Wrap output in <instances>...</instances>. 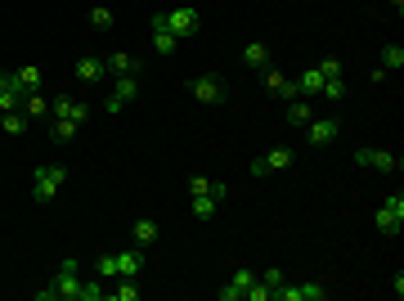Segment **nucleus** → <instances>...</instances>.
Returning <instances> with one entry per match:
<instances>
[{"label": "nucleus", "mask_w": 404, "mask_h": 301, "mask_svg": "<svg viewBox=\"0 0 404 301\" xmlns=\"http://www.w3.org/2000/svg\"><path fill=\"white\" fill-rule=\"evenodd\" d=\"M176 41H180V36H171V32H166L162 14H153V50L162 54V59H171V54H176Z\"/></svg>", "instance_id": "2eb2a0df"}, {"label": "nucleus", "mask_w": 404, "mask_h": 301, "mask_svg": "<svg viewBox=\"0 0 404 301\" xmlns=\"http://www.w3.org/2000/svg\"><path fill=\"white\" fill-rule=\"evenodd\" d=\"M23 113L32 117V122H50V99H45L41 90H32V94H23Z\"/></svg>", "instance_id": "dca6fc26"}, {"label": "nucleus", "mask_w": 404, "mask_h": 301, "mask_svg": "<svg viewBox=\"0 0 404 301\" xmlns=\"http://www.w3.org/2000/svg\"><path fill=\"white\" fill-rule=\"evenodd\" d=\"M324 297H328V288H324L319 279H310V283L297 288V301H324Z\"/></svg>", "instance_id": "bb28decb"}, {"label": "nucleus", "mask_w": 404, "mask_h": 301, "mask_svg": "<svg viewBox=\"0 0 404 301\" xmlns=\"http://www.w3.org/2000/svg\"><path fill=\"white\" fill-rule=\"evenodd\" d=\"M140 270H144V247L121 252V257H117V274H126V279H140Z\"/></svg>", "instance_id": "a211bd4d"}, {"label": "nucleus", "mask_w": 404, "mask_h": 301, "mask_svg": "<svg viewBox=\"0 0 404 301\" xmlns=\"http://www.w3.org/2000/svg\"><path fill=\"white\" fill-rule=\"evenodd\" d=\"M77 122H72V117H50V140L54 144H72V140H77Z\"/></svg>", "instance_id": "f3484780"}, {"label": "nucleus", "mask_w": 404, "mask_h": 301, "mask_svg": "<svg viewBox=\"0 0 404 301\" xmlns=\"http://www.w3.org/2000/svg\"><path fill=\"white\" fill-rule=\"evenodd\" d=\"M193 194H212V180H207V176H189V198Z\"/></svg>", "instance_id": "72a5a7b5"}, {"label": "nucleus", "mask_w": 404, "mask_h": 301, "mask_svg": "<svg viewBox=\"0 0 404 301\" xmlns=\"http://www.w3.org/2000/svg\"><path fill=\"white\" fill-rule=\"evenodd\" d=\"M113 9H94V14H90V27H99V32H108V27H113Z\"/></svg>", "instance_id": "7c9ffc66"}, {"label": "nucleus", "mask_w": 404, "mask_h": 301, "mask_svg": "<svg viewBox=\"0 0 404 301\" xmlns=\"http://www.w3.org/2000/svg\"><path fill=\"white\" fill-rule=\"evenodd\" d=\"M162 23H166L171 36H193V32H202V9L180 5V9H171V14H162Z\"/></svg>", "instance_id": "20e7f679"}, {"label": "nucleus", "mask_w": 404, "mask_h": 301, "mask_svg": "<svg viewBox=\"0 0 404 301\" xmlns=\"http://www.w3.org/2000/svg\"><path fill=\"white\" fill-rule=\"evenodd\" d=\"M14 81L32 94V90H41V81H45V77H41V68H36V63H23V68H14Z\"/></svg>", "instance_id": "4be33fe9"}, {"label": "nucleus", "mask_w": 404, "mask_h": 301, "mask_svg": "<svg viewBox=\"0 0 404 301\" xmlns=\"http://www.w3.org/2000/svg\"><path fill=\"white\" fill-rule=\"evenodd\" d=\"M310 117H314V104L305 99V94H297V99H288V122H292V126H305Z\"/></svg>", "instance_id": "6ab92c4d"}, {"label": "nucleus", "mask_w": 404, "mask_h": 301, "mask_svg": "<svg viewBox=\"0 0 404 301\" xmlns=\"http://www.w3.org/2000/svg\"><path fill=\"white\" fill-rule=\"evenodd\" d=\"M355 162L373 166V171H382V176H396L400 171V158H396V153H386V149H355Z\"/></svg>", "instance_id": "0eeeda50"}, {"label": "nucleus", "mask_w": 404, "mask_h": 301, "mask_svg": "<svg viewBox=\"0 0 404 301\" xmlns=\"http://www.w3.org/2000/svg\"><path fill=\"white\" fill-rule=\"evenodd\" d=\"M377 68H382V72H400V68H404V50H400V45H386V50H382V63H377Z\"/></svg>", "instance_id": "393cba45"}, {"label": "nucleus", "mask_w": 404, "mask_h": 301, "mask_svg": "<svg viewBox=\"0 0 404 301\" xmlns=\"http://www.w3.org/2000/svg\"><path fill=\"white\" fill-rule=\"evenodd\" d=\"M104 63H108V72H113V77H140V72H144V63H140V59H135V54H126V50L108 54Z\"/></svg>", "instance_id": "f8f14e48"}, {"label": "nucleus", "mask_w": 404, "mask_h": 301, "mask_svg": "<svg viewBox=\"0 0 404 301\" xmlns=\"http://www.w3.org/2000/svg\"><path fill=\"white\" fill-rule=\"evenodd\" d=\"M337 135H341V122H337V117H319V122L310 117V122H305V140H310L314 149H324V144H333Z\"/></svg>", "instance_id": "6e6552de"}, {"label": "nucleus", "mask_w": 404, "mask_h": 301, "mask_svg": "<svg viewBox=\"0 0 404 301\" xmlns=\"http://www.w3.org/2000/svg\"><path fill=\"white\" fill-rule=\"evenodd\" d=\"M256 279H261V274H252V270H247V266H238V270H234V274H229V283H234V288H238V293H247V288H252V283H256Z\"/></svg>", "instance_id": "cd10ccee"}, {"label": "nucleus", "mask_w": 404, "mask_h": 301, "mask_svg": "<svg viewBox=\"0 0 404 301\" xmlns=\"http://www.w3.org/2000/svg\"><path fill=\"white\" fill-rule=\"evenodd\" d=\"M104 297H108L104 279H90V283H81V301H104Z\"/></svg>", "instance_id": "c85d7f7f"}, {"label": "nucleus", "mask_w": 404, "mask_h": 301, "mask_svg": "<svg viewBox=\"0 0 404 301\" xmlns=\"http://www.w3.org/2000/svg\"><path fill=\"white\" fill-rule=\"evenodd\" d=\"M54 297L59 301H81V279H77V257H68V261H59V270H54Z\"/></svg>", "instance_id": "f03ea898"}, {"label": "nucleus", "mask_w": 404, "mask_h": 301, "mask_svg": "<svg viewBox=\"0 0 404 301\" xmlns=\"http://www.w3.org/2000/svg\"><path fill=\"white\" fill-rule=\"evenodd\" d=\"M391 5H396V9H404V0H391Z\"/></svg>", "instance_id": "58836bf2"}, {"label": "nucleus", "mask_w": 404, "mask_h": 301, "mask_svg": "<svg viewBox=\"0 0 404 301\" xmlns=\"http://www.w3.org/2000/svg\"><path fill=\"white\" fill-rule=\"evenodd\" d=\"M189 94L198 104H225V94H229V86L220 77H212V72H202V77H193L189 81Z\"/></svg>", "instance_id": "39448f33"}, {"label": "nucleus", "mask_w": 404, "mask_h": 301, "mask_svg": "<svg viewBox=\"0 0 404 301\" xmlns=\"http://www.w3.org/2000/svg\"><path fill=\"white\" fill-rule=\"evenodd\" d=\"M108 297H117V301H140V279H126V274H117L113 288H108Z\"/></svg>", "instance_id": "aec40b11"}, {"label": "nucleus", "mask_w": 404, "mask_h": 301, "mask_svg": "<svg viewBox=\"0 0 404 301\" xmlns=\"http://www.w3.org/2000/svg\"><path fill=\"white\" fill-rule=\"evenodd\" d=\"M292 158H297L292 149H274V153H265V158H256V162H252V180H261V176H269V171H288Z\"/></svg>", "instance_id": "1a4fd4ad"}, {"label": "nucleus", "mask_w": 404, "mask_h": 301, "mask_svg": "<svg viewBox=\"0 0 404 301\" xmlns=\"http://www.w3.org/2000/svg\"><path fill=\"white\" fill-rule=\"evenodd\" d=\"M265 90L278 94V99H297V94H301V90H297V77H283V72H278L274 63L265 68Z\"/></svg>", "instance_id": "9d476101"}, {"label": "nucleus", "mask_w": 404, "mask_h": 301, "mask_svg": "<svg viewBox=\"0 0 404 301\" xmlns=\"http://www.w3.org/2000/svg\"><path fill=\"white\" fill-rule=\"evenodd\" d=\"M243 301H269V288H265L261 279H256V283L247 288V293H243Z\"/></svg>", "instance_id": "473e14b6"}, {"label": "nucleus", "mask_w": 404, "mask_h": 301, "mask_svg": "<svg viewBox=\"0 0 404 301\" xmlns=\"http://www.w3.org/2000/svg\"><path fill=\"white\" fill-rule=\"evenodd\" d=\"M319 94H324V99H328V104H341V99H346V81H341V77H328V81H324V90H319Z\"/></svg>", "instance_id": "a878e982"}, {"label": "nucleus", "mask_w": 404, "mask_h": 301, "mask_svg": "<svg viewBox=\"0 0 404 301\" xmlns=\"http://www.w3.org/2000/svg\"><path fill=\"white\" fill-rule=\"evenodd\" d=\"M373 225H377V234H386V238L400 234L404 230V194H386L377 216H373Z\"/></svg>", "instance_id": "f257e3e1"}, {"label": "nucleus", "mask_w": 404, "mask_h": 301, "mask_svg": "<svg viewBox=\"0 0 404 301\" xmlns=\"http://www.w3.org/2000/svg\"><path fill=\"white\" fill-rule=\"evenodd\" d=\"M68 117H72V122H85V117H90V104H77V99H72V108H68Z\"/></svg>", "instance_id": "f704fd0d"}, {"label": "nucleus", "mask_w": 404, "mask_h": 301, "mask_svg": "<svg viewBox=\"0 0 404 301\" xmlns=\"http://www.w3.org/2000/svg\"><path fill=\"white\" fill-rule=\"evenodd\" d=\"M220 301H243V293H238L234 283H225V288H220Z\"/></svg>", "instance_id": "e433bc0d"}, {"label": "nucleus", "mask_w": 404, "mask_h": 301, "mask_svg": "<svg viewBox=\"0 0 404 301\" xmlns=\"http://www.w3.org/2000/svg\"><path fill=\"white\" fill-rule=\"evenodd\" d=\"M243 59V68H252V72H265L269 63H274V54H269V45H261V41H252L247 50L238 54Z\"/></svg>", "instance_id": "ddd939ff"}, {"label": "nucleus", "mask_w": 404, "mask_h": 301, "mask_svg": "<svg viewBox=\"0 0 404 301\" xmlns=\"http://www.w3.org/2000/svg\"><path fill=\"white\" fill-rule=\"evenodd\" d=\"M135 99H140V77H117L113 81V94H108V113H121V108H126V104H135Z\"/></svg>", "instance_id": "423d86ee"}, {"label": "nucleus", "mask_w": 404, "mask_h": 301, "mask_svg": "<svg viewBox=\"0 0 404 301\" xmlns=\"http://www.w3.org/2000/svg\"><path fill=\"white\" fill-rule=\"evenodd\" d=\"M130 238H135V247H144V252H149V247L157 243V238H162V225H157L153 216H144V221H135V225H130Z\"/></svg>", "instance_id": "9b49d317"}, {"label": "nucleus", "mask_w": 404, "mask_h": 301, "mask_svg": "<svg viewBox=\"0 0 404 301\" xmlns=\"http://www.w3.org/2000/svg\"><path fill=\"white\" fill-rule=\"evenodd\" d=\"M63 180H68L63 166H36V176H32V198H36V202H50Z\"/></svg>", "instance_id": "7ed1b4c3"}, {"label": "nucleus", "mask_w": 404, "mask_h": 301, "mask_svg": "<svg viewBox=\"0 0 404 301\" xmlns=\"http://www.w3.org/2000/svg\"><path fill=\"white\" fill-rule=\"evenodd\" d=\"M0 126H5V135H23V130L32 126V117L23 113V108H14V113H5V117H0Z\"/></svg>", "instance_id": "b1692460"}, {"label": "nucleus", "mask_w": 404, "mask_h": 301, "mask_svg": "<svg viewBox=\"0 0 404 301\" xmlns=\"http://www.w3.org/2000/svg\"><path fill=\"white\" fill-rule=\"evenodd\" d=\"M94 274L113 283V279H117V257H99V261H94Z\"/></svg>", "instance_id": "c756f323"}, {"label": "nucleus", "mask_w": 404, "mask_h": 301, "mask_svg": "<svg viewBox=\"0 0 404 301\" xmlns=\"http://www.w3.org/2000/svg\"><path fill=\"white\" fill-rule=\"evenodd\" d=\"M297 90L305 94V99H310V94H319V90H324V72H319V63H314V68H305L301 77H297Z\"/></svg>", "instance_id": "412c9836"}, {"label": "nucleus", "mask_w": 404, "mask_h": 301, "mask_svg": "<svg viewBox=\"0 0 404 301\" xmlns=\"http://www.w3.org/2000/svg\"><path fill=\"white\" fill-rule=\"evenodd\" d=\"M72 72H77V81H104L108 63H104L99 54H81V59H77V68H72Z\"/></svg>", "instance_id": "4468645a"}, {"label": "nucleus", "mask_w": 404, "mask_h": 301, "mask_svg": "<svg viewBox=\"0 0 404 301\" xmlns=\"http://www.w3.org/2000/svg\"><path fill=\"white\" fill-rule=\"evenodd\" d=\"M18 81H14V72H0V90H14Z\"/></svg>", "instance_id": "4c0bfd02"}, {"label": "nucleus", "mask_w": 404, "mask_h": 301, "mask_svg": "<svg viewBox=\"0 0 404 301\" xmlns=\"http://www.w3.org/2000/svg\"><path fill=\"white\" fill-rule=\"evenodd\" d=\"M261 283L269 288V293H274V288H278V283H288V274H283V270H278V266H269V270L261 274Z\"/></svg>", "instance_id": "2f4dec72"}, {"label": "nucleus", "mask_w": 404, "mask_h": 301, "mask_svg": "<svg viewBox=\"0 0 404 301\" xmlns=\"http://www.w3.org/2000/svg\"><path fill=\"white\" fill-rule=\"evenodd\" d=\"M216 207H220V202H216L212 194H193V198H189V211L198 216V221H212V216H216Z\"/></svg>", "instance_id": "5701e85b"}, {"label": "nucleus", "mask_w": 404, "mask_h": 301, "mask_svg": "<svg viewBox=\"0 0 404 301\" xmlns=\"http://www.w3.org/2000/svg\"><path fill=\"white\" fill-rule=\"evenodd\" d=\"M319 72H324V81H328V77H341V59H324Z\"/></svg>", "instance_id": "c9c22d12"}]
</instances>
